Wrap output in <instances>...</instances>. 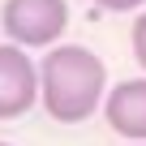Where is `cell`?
Masks as SVG:
<instances>
[{"instance_id":"6da1fadb","label":"cell","mask_w":146,"mask_h":146,"mask_svg":"<svg viewBox=\"0 0 146 146\" xmlns=\"http://www.w3.org/2000/svg\"><path fill=\"white\" fill-rule=\"evenodd\" d=\"M43 73V108L52 120L60 125H78L86 120L99 99H103V86H108V69L103 60L82 47V43H64V47H52L39 64Z\"/></svg>"},{"instance_id":"8992f818","label":"cell","mask_w":146,"mask_h":146,"mask_svg":"<svg viewBox=\"0 0 146 146\" xmlns=\"http://www.w3.org/2000/svg\"><path fill=\"white\" fill-rule=\"evenodd\" d=\"M99 9H108V13H133V9H142L146 0H95Z\"/></svg>"},{"instance_id":"277c9868","label":"cell","mask_w":146,"mask_h":146,"mask_svg":"<svg viewBox=\"0 0 146 146\" xmlns=\"http://www.w3.org/2000/svg\"><path fill=\"white\" fill-rule=\"evenodd\" d=\"M103 116H108V125H112L120 137L146 142V78H142V82H120V86L108 95Z\"/></svg>"},{"instance_id":"7a4b0ae2","label":"cell","mask_w":146,"mask_h":146,"mask_svg":"<svg viewBox=\"0 0 146 146\" xmlns=\"http://www.w3.org/2000/svg\"><path fill=\"white\" fill-rule=\"evenodd\" d=\"M5 35L22 47H47L64 35L69 26V5L64 0H5L0 9Z\"/></svg>"},{"instance_id":"3957f363","label":"cell","mask_w":146,"mask_h":146,"mask_svg":"<svg viewBox=\"0 0 146 146\" xmlns=\"http://www.w3.org/2000/svg\"><path fill=\"white\" fill-rule=\"evenodd\" d=\"M39 95H43V73L35 69L26 47L9 39V47H0V120L26 116Z\"/></svg>"},{"instance_id":"52a82bcc","label":"cell","mask_w":146,"mask_h":146,"mask_svg":"<svg viewBox=\"0 0 146 146\" xmlns=\"http://www.w3.org/2000/svg\"><path fill=\"white\" fill-rule=\"evenodd\" d=\"M0 146H9V142H0Z\"/></svg>"},{"instance_id":"5b68a950","label":"cell","mask_w":146,"mask_h":146,"mask_svg":"<svg viewBox=\"0 0 146 146\" xmlns=\"http://www.w3.org/2000/svg\"><path fill=\"white\" fill-rule=\"evenodd\" d=\"M129 39H133V60L146 69V13H137V22H133V35H129Z\"/></svg>"}]
</instances>
